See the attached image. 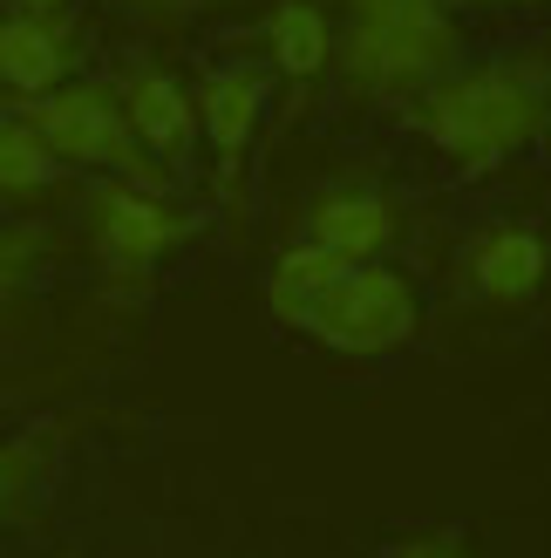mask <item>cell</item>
Masks as SVG:
<instances>
[{"instance_id": "14", "label": "cell", "mask_w": 551, "mask_h": 558, "mask_svg": "<svg viewBox=\"0 0 551 558\" xmlns=\"http://www.w3.org/2000/svg\"><path fill=\"white\" fill-rule=\"evenodd\" d=\"M117 8H130V14H150V21H184V14H198L205 0H117Z\"/></svg>"}, {"instance_id": "12", "label": "cell", "mask_w": 551, "mask_h": 558, "mask_svg": "<svg viewBox=\"0 0 551 558\" xmlns=\"http://www.w3.org/2000/svg\"><path fill=\"white\" fill-rule=\"evenodd\" d=\"M334 272H341V259H334V253H320V245L293 239L286 253L272 259V272H266V306H272V320L299 333V314L314 306V293H320Z\"/></svg>"}, {"instance_id": "2", "label": "cell", "mask_w": 551, "mask_h": 558, "mask_svg": "<svg viewBox=\"0 0 551 558\" xmlns=\"http://www.w3.org/2000/svg\"><path fill=\"white\" fill-rule=\"evenodd\" d=\"M408 123L450 163L483 171V163H504L525 144H538L551 123V96L538 75L511 62H483V69H450L423 96H408Z\"/></svg>"}, {"instance_id": "7", "label": "cell", "mask_w": 551, "mask_h": 558, "mask_svg": "<svg viewBox=\"0 0 551 558\" xmlns=\"http://www.w3.org/2000/svg\"><path fill=\"white\" fill-rule=\"evenodd\" d=\"M395 232H402V218L381 191H320L307 205V218H299V239L320 245V253H334L341 266L381 259L395 245Z\"/></svg>"}, {"instance_id": "4", "label": "cell", "mask_w": 551, "mask_h": 558, "mask_svg": "<svg viewBox=\"0 0 551 558\" xmlns=\"http://www.w3.org/2000/svg\"><path fill=\"white\" fill-rule=\"evenodd\" d=\"M27 130L54 150V163H89V171H123V184H150V157L136 150V136L117 109V89L109 82H62L35 102H21Z\"/></svg>"}, {"instance_id": "6", "label": "cell", "mask_w": 551, "mask_h": 558, "mask_svg": "<svg viewBox=\"0 0 551 558\" xmlns=\"http://www.w3.org/2000/svg\"><path fill=\"white\" fill-rule=\"evenodd\" d=\"M191 109H198V136L218 157V191H238V157L253 150V130L266 117V75L245 62L211 69L198 82V96H191Z\"/></svg>"}, {"instance_id": "3", "label": "cell", "mask_w": 551, "mask_h": 558, "mask_svg": "<svg viewBox=\"0 0 551 558\" xmlns=\"http://www.w3.org/2000/svg\"><path fill=\"white\" fill-rule=\"evenodd\" d=\"M423 327V306H416V287L395 272V266H341L327 287L314 293V306L299 314V333L334 354H395L416 341Z\"/></svg>"}, {"instance_id": "8", "label": "cell", "mask_w": 551, "mask_h": 558, "mask_svg": "<svg viewBox=\"0 0 551 558\" xmlns=\"http://www.w3.org/2000/svg\"><path fill=\"white\" fill-rule=\"evenodd\" d=\"M117 109H123V123L136 136V150L144 157H163V163H177L191 144H198V109H191V89L177 75H163V69H130L117 82Z\"/></svg>"}, {"instance_id": "13", "label": "cell", "mask_w": 551, "mask_h": 558, "mask_svg": "<svg viewBox=\"0 0 551 558\" xmlns=\"http://www.w3.org/2000/svg\"><path fill=\"white\" fill-rule=\"evenodd\" d=\"M54 184H62L54 150L27 130V117H0V198L27 205V198H48Z\"/></svg>"}, {"instance_id": "5", "label": "cell", "mask_w": 551, "mask_h": 558, "mask_svg": "<svg viewBox=\"0 0 551 558\" xmlns=\"http://www.w3.org/2000/svg\"><path fill=\"white\" fill-rule=\"evenodd\" d=\"M89 232H96V253H102L109 266L144 272V266H157L163 253H177V245L198 232V226H191L171 198H157V184H123V178H117V184L96 191Z\"/></svg>"}, {"instance_id": "1", "label": "cell", "mask_w": 551, "mask_h": 558, "mask_svg": "<svg viewBox=\"0 0 551 558\" xmlns=\"http://www.w3.org/2000/svg\"><path fill=\"white\" fill-rule=\"evenodd\" d=\"M463 54V27L450 0H341L334 27V69L347 96L402 102L443 82Z\"/></svg>"}, {"instance_id": "15", "label": "cell", "mask_w": 551, "mask_h": 558, "mask_svg": "<svg viewBox=\"0 0 551 558\" xmlns=\"http://www.w3.org/2000/svg\"><path fill=\"white\" fill-rule=\"evenodd\" d=\"M389 558H463V545L456 538H402Z\"/></svg>"}, {"instance_id": "9", "label": "cell", "mask_w": 551, "mask_h": 558, "mask_svg": "<svg viewBox=\"0 0 551 558\" xmlns=\"http://www.w3.org/2000/svg\"><path fill=\"white\" fill-rule=\"evenodd\" d=\"M463 279H470V293L490 300V306H525L538 287H544V239L538 226H483L470 239V253H463Z\"/></svg>"}, {"instance_id": "16", "label": "cell", "mask_w": 551, "mask_h": 558, "mask_svg": "<svg viewBox=\"0 0 551 558\" xmlns=\"http://www.w3.org/2000/svg\"><path fill=\"white\" fill-rule=\"evenodd\" d=\"M463 8H544V0H450V14H463Z\"/></svg>"}, {"instance_id": "18", "label": "cell", "mask_w": 551, "mask_h": 558, "mask_svg": "<svg viewBox=\"0 0 551 558\" xmlns=\"http://www.w3.org/2000/svg\"><path fill=\"white\" fill-rule=\"evenodd\" d=\"M0 505H8V457H0Z\"/></svg>"}, {"instance_id": "17", "label": "cell", "mask_w": 551, "mask_h": 558, "mask_svg": "<svg viewBox=\"0 0 551 558\" xmlns=\"http://www.w3.org/2000/svg\"><path fill=\"white\" fill-rule=\"evenodd\" d=\"M14 8H21V14H62L69 0H14Z\"/></svg>"}, {"instance_id": "11", "label": "cell", "mask_w": 551, "mask_h": 558, "mask_svg": "<svg viewBox=\"0 0 551 558\" xmlns=\"http://www.w3.org/2000/svg\"><path fill=\"white\" fill-rule=\"evenodd\" d=\"M266 48H272V69H280L293 89H314V82L334 69V14H327L320 0H272Z\"/></svg>"}, {"instance_id": "10", "label": "cell", "mask_w": 551, "mask_h": 558, "mask_svg": "<svg viewBox=\"0 0 551 558\" xmlns=\"http://www.w3.org/2000/svg\"><path fill=\"white\" fill-rule=\"evenodd\" d=\"M69 82V21L62 14H8L0 21V89L35 102Z\"/></svg>"}]
</instances>
